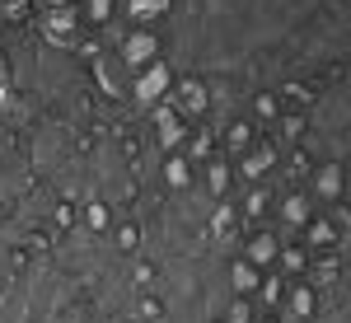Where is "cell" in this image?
Returning <instances> with one entry per match:
<instances>
[{"label": "cell", "instance_id": "1", "mask_svg": "<svg viewBox=\"0 0 351 323\" xmlns=\"http://www.w3.org/2000/svg\"><path fill=\"white\" fill-rule=\"evenodd\" d=\"M178 43L197 61H324L351 43V0H192Z\"/></svg>", "mask_w": 351, "mask_h": 323}, {"label": "cell", "instance_id": "2", "mask_svg": "<svg viewBox=\"0 0 351 323\" xmlns=\"http://www.w3.org/2000/svg\"><path fill=\"white\" fill-rule=\"evenodd\" d=\"M314 132L319 141H328L332 150H342L351 155V75L332 94H328L324 104H319V117H314Z\"/></svg>", "mask_w": 351, "mask_h": 323}]
</instances>
